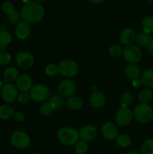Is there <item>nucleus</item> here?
<instances>
[{
  "label": "nucleus",
  "instance_id": "c756f323",
  "mask_svg": "<svg viewBox=\"0 0 153 154\" xmlns=\"http://www.w3.org/2000/svg\"><path fill=\"white\" fill-rule=\"evenodd\" d=\"M53 111V107L50 102H43L39 108V111L43 116L50 115Z\"/></svg>",
  "mask_w": 153,
  "mask_h": 154
},
{
  "label": "nucleus",
  "instance_id": "20e7f679",
  "mask_svg": "<svg viewBox=\"0 0 153 154\" xmlns=\"http://www.w3.org/2000/svg\"><path fill=\"white\" fill-rule=\"evenodd\" d=\"M122 56L124 60L130 64H136L142 57V51L136 45H129L123 48Z\"/></svg>",
  "mask_w": 153,
  "mask_h": 154
},
{
  "label": "nucleus",
  "instance_id": "72a5a7b5",
  "mask_svg": "<svg viewBox=\"0 0 153 154\" xmlns=\"http://www.w3.org/2000/svg\"><path fill=\"white\" fill-rule=\"evenodd\" d=\"M109 53L112 57H118L122 55L123 48L121 45H112L109 49Z\"/></svg>",
  "mask_w": 153,
  "mask_h": 154
},
{
  "label": "nucleus",
  "instance_id": "c03bdc74",
  "mask_svg": "<svg viewBox=\"0 0 153 154\" xmlns=\"http://www.w3.org/2000/svg\"><path fill=\"white\" fill-rule=\"evenodd\" d=\"M22 2L26 5V4H28V3L31 2L32 0H22Z\"/></svg>",
  "mask_w": 153,
  "mask_h": 154
},
{
  "label": "nucleus",
  "instance_id": "7c9ffc66",
  "mask_svg": "<svg viewBox=\"0 0 153 154\" xmlns=\"http://www.w3.org/2000/svg\"><path fill=\"white\" fill-rule=\"evenodd\" d=\"M75 152L77 154H85L88 151V142L82 140H80L75 144Z\"/></svg>",
  "mask_w": 153,
  "mask_h": 154
},
{
  "label": "nucleus",
  "instance_id": "2f4dec72",
  "mask_svg": "<svg viewBox=\"0 0 153 154\" xmlns=\"http://www.w3.org/2000/svg\"><path fill=\"white\" fill-rule=\"evenodd\" d=\"M45 73L46 75L50 77H54L58 74V65L55 63H50L48 64L45 67Z\"/></svg>",
  "mask_w": 153,
  "mask_h": 154
},
{
  "label": "nucleus",
  "instance_id": "37998d69",
  "mask_svg": "<svg viewBox=\"0 0 153 154\" xmlns=\"http://www.w3.org/2000/svg\"><path fill=\"white\" fill-rule=\"evenodd\" d=\"M5 49H6V46H5V45H2V44L1 42H0V53L4 52Z\"/></svg>",
  "mask_w": 153,
  "mask_h": 154
},
{
  "label": "nucleus",
  "instance_id": "393cba45",
  "mask_svg": "<svg viewBox=\"0 0 153 154\" xmlns=\"http://www.w3.org/2000/svg\"><path fill=\"white\" fill-rule=\"evenodd\" d=\"M116 142L121 148H127L131 144V139L127 134H118L116 138Z\"/></svg>",
  "mask_w": 153,
  "mask_h": 154
},
{
  "label": "nucleus",
  "instance_id": "f8f14e48",
  "mask_svg": "<svg viewBox=\"0 0 153 154\" xmlns=\"http://www.w3.org/2000/svg\"><path fill=\"white\" fill-rule=\"evenodd\" d=\"M101 134L106 140H114L118 135V129L116 124L111 122H106L101 126Z\"/></svg>",
  "mask_w": 153,
  "mask_h": 154
},
{
  "label": "nucleus",
  "instance_id": "cd10ccee",
  "mask_svg": "<svg viewBox=\"0 0 153 154\" xmlns=\"http://www.w3.org/2000/svg\"><path fill=\"white\" fill-rule=\"evenodd\" d=\"M134 101V96L130 92H124L120 97L121 108H128Z\"/></svg>",
  "mask_w": 153,
  "mask_h": 154
},
{
  "label": "nucleus",
  "instance_id": "09e8293b",
  "mask_svg": "<svg viewBox=\"0 0 153 154\" xmlns=\"http://www.w3.org/2000/svg\"><path fill=\"white\" fill-rule=\"evenodd\" d=\"M32 154H40V153H32Z\"/></svg>",
  "mask_w": 153,
  "mask_h": 154
},
{
  "label": "nucleus",
  "instance_id": "ddd939ff",
  "mask_svg": "<svg viewBox=\"0 0 153 154\" xmlns=\"http://www.w3.org/2000/svg\"><path fill=\"white\" fill-rule=\"evenodd\" d=\"M98 130L92 125H86L79 132L80 138L86 142L93 141L97 137Z\"/></svg>",
  "mask_w": 153,
  "mask_h": 154
},
{
  "label": "nucleus",
  "instance_id": "a19ab883",
  "mask_svg": "<svg viewBox=\"0 0 153 154\" xmlns=\"http://www.w3.org/2000/svg\"><path fill=\"white\" fill-rule=\"evenodd\" d=\"M146 52L148 55L153 56V41L146 48Z\"/></svg>",
  "mask_w": 153,
  "mask_h": 154
},
{
  "label": "nucleus",
  "instance_id": "de8ad7c7",
  "mask_svg": "<svg viewBox=\"0 0 153 154\" xmlns=\"http://www.w3.org/2000/svg\"><path fill=\"white\" fill-rule=\"evenodd\" d=\"M148 1L150 3H152V4H153V0H148Z\"/></svg>",
  "mask_w": 153,
  "mask_h": 154
},
{
  "label": "nucleus",
  "instance_id": "79ce46f5",
  "mask_svg": "<svg viewBox=\"0 0 153 154\" xmlns=\"http://www.w3.org/2000/svg\"><path fill=\"white\" fill-rule=\"evenodd\" d=\"M88 1L93 4H100V3L104 2L105 0H88Z\"/></svg>",
  "mask_w": 153,
  "mask_h": 154
},
{
  "label": "nucleus",
  "instance_id": "49530a36",
  "mask_svg": "<svg viewBox=\"0 0 153 154\" xmlns=\"http://www.w3.org/2000/svg\"><path fill=\"white\" fill-rule=\"evenodd\" d=\"M33 1L34 2H44V1H45V0H33Z\"/></svg>",
  "mask_w": 153,
  "mask_h": 154
},
{
  "label": "nucleus",
  "instance_id": "dca6fc26",
  "mask_svg": "<svg viewBox=\"0 0 153 154\" xmlns=\"http://www.w3.org/2000/svg\"><path fill=\"white\" fill-rule=\"evenodd\" d=\"M136 36V34L135 30L130 27H127L123 29L120 32L119 40L122 44L126 46V45H132L133 42H135Z\"/></svg>",
  "mask_w": 153,
  "mask_h": 154
},
{
  "label": "nucleus",
  "instance_id": "9b49d317",
  "mask_svg": "<svg viewBox=\"0 0 153 154\" xmlns=\"http://www.w3.org/2000/svg\"><path fill=\"white\" fill-rule=\"evenodd\" d=\"M76 91V84L70 79L63 80L58 87V93L63 99H68L74 96Z\"/></svg>",
  "mask_w": 153,
  "mask_h": 154
},
{
  "label": "nucleus",
  "instance_id": "7ed1b4c3",
  "mask_svg": "<svg viewBox=\"0 0 153 154\" xmlns=\"http://www.w3.org/2000/svg\"><path fill=\"white\" fill-rule=\"evenodd\" d=\"M133 114L139 123H149L153 120V108L148 104L140 103L134 108Z\"/></svg>",
  "mask_w": 153,
  "mask_h": 154
},
{
  "label": "nucleus",
  "instance_id": "f257e3e1",
  "mask_svg": "<svg viewBox=\"0 0 153 154\" xmlns=\"http://www.w3.org/2000/svg\"><path fill=\"white\" fill-rule=\"evenodd\" d=\"M45 14L44 8L40 3L32 1L22 6L20 11L21 19L28 23H36L41 20Z\"/></svg>",
  "mask_w": 153,
  "mask_h": 154
},
{
  "label": "nucleus",
  "instance_id": "6e6552de",
  "mask_svg": "<svg viewBox=\"0 0 153 154\" xmlns=\"http://www.w3.org/2000/svg\"><path fill=\"white\" fill-rule=\"evenodd\" d=\"M16 65L24 70L30 69L34 64V58L31 53L28 51H20L15 58Z\"/></svg>",
  "mask_w": 153,
  "mask_h": 154
},
{
  "label": "nucleus",
  "instance_id": "4c0bfd02",
  "mask_svg": "<svg viewBox=\"0 0 153 154\" xmlns=\"http://www.w3.org/2000/svg\"><path fill=\"white\" fill-rule=\"evenodd\" d=\"M12 57L7 52H2L0 53V64L1 65H8L9 63L11 62Z\"/></svg>",
  "mask_w": 153,
  "mask_h": 154
},
{
  "label": "nucleus",
  "instance_id": "0eeeda50",
  "mask_svg": "<svg viewBox=\"0 0 153 154\" xmlns=\"http://www.w3.org/2000/svg\"><path fill=\"white\" fill-rule=\"evenodd\" d=\"M29 95L32 100L36 102H44L50 96V90L44 84H35L29 90Z\"/></svg>",
  "mask_w": 153,
  "mask_h": 154
},
{
  "label": "nucleus",
  "instance_id": "aec40b11",
  "mask_svg": "<svg viewBox=\"0 0 153 154\" xmlns=\"http://www.w3.org/2000/svg\"><path fill=\"white\" fill-rule=\"evenodd\" d=\"M18 77H19V72L16 68L14 67V66L8 67L3 73V78L8 84L16 81Z\"/></svg>",
  "mask_w": 153,
  "mask_h": 154
},
{
  "label": "nucleus",
  "instance_id": "1a4fd4ad",
  "mask_svg": "<svg viewBox=\"0 0 153 154\" xmlns=\"http://www.w3.org/2000/svg\"><path fill=\"white\" fill-rule=\"evenodd\" d=\"M18 89L13 84H4L1 89V96L6 103H12L17 99Z\"/></svg>",
  "mask_w": 153,
  "mask_h": 154
},
{
  "label": "nucleus",
  "instance_id": "a211bd4d",
  "mask_svg": "<svg viewBox=\"0 0 153 154\" xmlns=\"http://www.w3.org/2000/svg\"><path fill=\"white\" fill-rule=\"evenodd\" d=\"M124 73L127 78H128L130 80H134L136 78H140L141 69L136 64H130L129 63L124 69Z\"/></svg>",
  "mask_w": 153,
  "mask_h": 154
},
{
  "label": "nucleus",
  "instance_id": "f03ea898",
  "mask_svg": "<svg viewBox=\"0 0 153 154\" xmlns=\"http://www.w3.org/2000/svg\"><path fill=\"white\" fill-rule=\"evenodd\" d=\"M57 138L63 145L73 146L79 141V132L74 128L64 126L58 130Z\"/></svg>",
  "mask_w": 153,
  "mask_h": 154
},
{
  "label": "nucleus",
  "instance_id": "f3484780",
  "mask_svg": "<svg viewBox=\"0 0 153 154\" xmlns=\"http://www.w3.org/2000/svg\"><path fill=\"white\" fill-rule=\"evenodd\" d=\"M31 33V26L28 23L20 21L15 28V35L20 40L26 39Z\"/></svg>",
  "mask_w": 153,
  "mask_h": 154
},
{
  "label": "nucleus",
  "instance_id": "4be33fe9",
  "mask_svg": "<svg viewBox=\"0 0 153 154\" xmlns=\"http://www.w3.org/2000/svg\"><path fill=\"white\" fill-rule=\"evenodd\" d=\"M140 78L142 79L144 85L148 87V88L153 89V69H145L141 74Z\"/></svg>",
  "mask_w": 153,
  "mask_h": 154
},
{
  "label": "nucleus",
  "instance_id": "b1692460",
  "mask_svg": "<svg viewBox=\"0 0 153 154\" xmlns=\"http://www.w3.org/2000/svg\"><path fill=\"white\" fill-rule=\"evenodd\" d=\"M141 28L142 32L148 34L153 32V17L146 16L141 22Z\"/></svg>",
  "mask_w": 153,
  "mask_h": 154
},
{
  "label": "nucleus",
  "instance_id": "39448f33",
  "mask_svg": "<svg viewBox=\"0 0 153 154\" xmlns=\"http://www.w3.org/2000/svg\"><path fill=\"white\" fill-rule=\"evenodd\" d=\"M10 143L16 148L20 150L27 149L31 144V139L27 133L22 130H16L10 136Z\"/></svg>",
  "mask_w": 153,
  "mask_h": 154
},
{
  "label": "nucleus",
  "instance_id": "58836bf2",
  "mask_svg": "<svg viewBox=\"0 0 153 154\" xmlns=\"http://www.w3.org/2000/svg\"><path fill=\"white\" fill-rule=\"evenodd\" d=\"M13 117H14V120L15 121L19 122V123L23 121L24 118H25L23 113L21 112V111H14V113Z\"/></svg>",
  "mask_w": 153,
  "mask_h": 154
},
{
  "label": "nucleus",
  "instance_id": "a878e982",
  "mask_svg": "<svg viewBox=\"0 0 153 154\" xmlns=\"http://www.w3.org/2000/svg\"><path fill=\"white\" fill-rule=\"evenodd\" d=\"M49 102L52 105L54 110L60 109L64 105L63 98L58 93H54V94L51 95L49 98Z\"/></svg>",
  "mask_w": 153,
  "mask_h": 154
},
{
  "label": "nucleus",
  "instance_id": "ea45409f",
  "mask_svg": "<svg viewBox=\"0 0 153 154\" xmlns=\"http://www.w3.org/2000/svg\"><path fill=\"white\" fill-rule=\"evenodd\" d=\"M142 84H143V83H142V79L140 78L132 80V86L135 88H140V87H142Z\"/></svg>",
  "mask_w": 153,
  "mask_h": 154
},
{
  "label": "nucleus",
  "instance_id": "bb28decb",
  "mask_svg": "<svg viewBox=\"0 0 153 154\" xmlns=\"http://www.w3.org/2000/svg\"><path fill=\"white\" fill-rule=\"evenodd\" d=\"M14 111L13 108L10 105H3L0 106V119L3 120H8L13 117Z\"/></svg>",
  "mask_w": 153,
  "mask_h": 154
},
{
  "label": "nucleus",
  "instance_id": "c85d7f7f",
  "mask_svg": "<svg viewBox=\"0 0 153 154\" xmlns=\"http://www.w3.org/2000/svg\"><path fill=\"white\" fill-rule=\"evenodd\" d=\"M140 154H153V139L149 138L144 141L140 147Z\"/></svg>",
  "mask_w": 153,
  "mask_h": 154
},
{
  "label": "nucleus",
  "instance_id": "6ab92c4d",
  "mask_svg": "<svg viewBox=\"0 0 153 154\" xmlns=\"http://www.w3.org/2000/svg\"><path fill=\"white\" fill-rule=\"evenodd\" d=\"M152 41L153 39L151 35L143 32L138 33L135 38V42L140 48H147L152 42Z\"/></svg>",
  "mask_w": 153,
  "mask_h": 154
},
{
  "label": "nucleus",
  "instance_id": "9d476101",
  "mask_svg": "<svg viewBox=\"0 0 153 154\" xmlns=\"http://www.w3.org/2000/svg\"><path fill=\"white\" fill-rule=\"evenodd\" d=\"M133 111L129 108H120L115 115V120L117 125L126 126L131 123L133 120Z\"/></svg>",
  "mask_w": 153,
  "mask_h": 154
},
{
  "label": "nucleus",
  "instance_id": "e433bc0d",
  "mask_svg": "<svg viewBox=\"0 0 153 154\" xmlns=\"http://www.w3.org/2000/svg\"><path fill=\"white\" fill-rule=\"evenodd\" d=\"M2 11L4 12L5 14L9 15L14 11V6L12 4V2L9 1H5L2 4L1 6Z\"/></svg>",
  "mask_w": 153,
  "mask_h": 154
},
{
  "label": "nucleus",
  "instance_id": "2eb2a0df",
  "mask_svg": "<svg viewBox=\"0 0 153 154\" xmlns=\"http://www.w3.org/2000/svg\"><path fill=\"white\" fill-rule=\"evenodd\" d=\"M16 87L20 92H29L33 87L31 77L26 74L19 75L16 81Z\"/></svg>",
  "mask_w": 153,
  "mask_h": 154
},
{
  "label": "nucleus",
  "instance_id": "f704fd0d",
  "mask_svg": "<svg viewBox=\"0 0 153 154\" xmlns=\"http://www.w3.org/2000/svg\"><path fill=\"white\" fill-rule=\"evenodd\" d=\"M21 19V15L20 12L18 11L14 10L13 12H12L10 14L8 15V20L10 23L11 24H16L17 25L20 22Z\"/></svg>",
  "mask_w": 153,
  "mask_h": 154
},
{
  "label": "nucleus",
  "instance_id": "473e14b6",
  "mask_svg": "<svg viewBox=\"0 0 153 154\" xmlns=\"http://www.w3.org/2000/svg\"><path fill=\"white\" fill-rule=\"evenodd\" d=\"M11 34L6 30H2L0 31V42L4 45H8L12 42Z\"/></svg>",
  "mask_w": 153,
  "mask_h": 154
},
{
  "label": "nucleus",
  "instance_id": "c9c22d12",
  "mask_svg": "<svg viewBox=\"0 0 153 154\" xmlns=\"http://www.w3.org/2000/svg\"><path fill=\"white\" fill-rule=\"evenodd\" d=\"M31 97L28 92H21L20 94H18L17 101L19 103L22 105H26L31 101Z\"/></svg>",
  "mask_w": 153,
  "mask_h": 154
},
{
  "label": "nucleus",
  "instance_id": "5701e85b",
  "mask_svg": "<svg viewBox=\"0 0 153 154\" xmlns=\"http://www.w3.org/2000/svg\"><path fill=\"white\" fill-rule=\"evenodd\" d=\"M137 99L138 101L140 103L148 104L153 99L152 90H150V89H144V90H142L140 92L139 94H138Z\"/></svg>",
  "mask_w": 153,
  "mask_h": 154
},
{
  "label": "nucleus",
  "instance_id": "4468645a",
  "mask_svg": "<svg viewBox=\"0 0 153 154\" xmlns=\"http://www.w3.org/2000/svg\"><path fill=\"white\" fill-rule=\"evenodd\" d=\"M106 102V97L102 92L95 90L91 93L89 96V103L94 109H100Z\"/></svg>",
  "mask_w": 153,
  "mask_h": 154
},
{
  "label": "nucleus",
  "instance_id": "423d86ee",
  "mask_svg": "<svg viewBox=\"0 0 153 154\" xmlns=\"http://www.w3.org/2000/svg\"><path fill=\"white\" fill-rule=\"evenodd\" d=\"M58 73L65 78H73L78 73L79 68L75 61L69 59L62 60L58 65Z\"/></svg>",
  "mask_w": 153,
  "mask_h": 154
},
{
  "label": "nucleus",
  "instance_id": "412c9836",
  "mask_svg": "<svg viewBox=\"0 0 153 154\" xmlns=\"http://www.w3.org/2000/svg\"><path fill=\"white\" fill-rule=\"evenodd\" d=\"M83 100L77 96H72L68 98L66 102V105L68 108L74 111L81 109L83 106Z\"/></svg>",
  "mask_w": 153,
  "mask_h": 154
},
{
  "label": "nucleus",
  "instance_id": "a18cd8bd",
  "mask_svg": "<svg viewBox=\"0 0 153 154\" xmlns=\"http://www.w3.org/2000/svg\"><path fill=\"white\" fill-rule=\"evenodd\" d=\"M125 154H140V153H137V152H136V151H129V152H128V153H125Z\"/></svg>",
  "mask_w": 153,
  "mask_h": 154
}]
</instances>
